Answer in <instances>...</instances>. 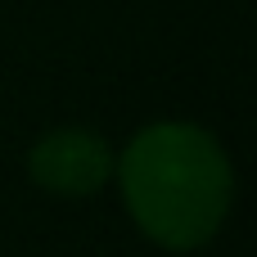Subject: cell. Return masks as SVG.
Instances as JSON below:
<instances>
[{"label":"cell","instance_id":"1","mask_svg":"<svg viewBox=\"0 0 257 257\" xmlns=\"http://www.w3.org/2000/svg\"><path fill=\"white\" fill-rule=\"evenodd\" d=\"M113 190L140 239L163 253H199L226 230L239 199V172L212 126L158 117L117 145Z\"/></svg>","mask_w":257,"mask_h":257},{"label":"cell","instance_id":"2","mask_svg":"<svg viewBox=\"0 0 257 257\" xmlns=\"http://www.w3.org/2000/svg\"><path fill=\"white\" fill-rule=\"evenodd\" d=\"M113 167H117V145L104 131L77 126V122L41 131L23 154L27 181L41 194L63 199V203H86L113 190Z\"/></svg>","mask_w":257,"mask_h":257}]
</instances>
